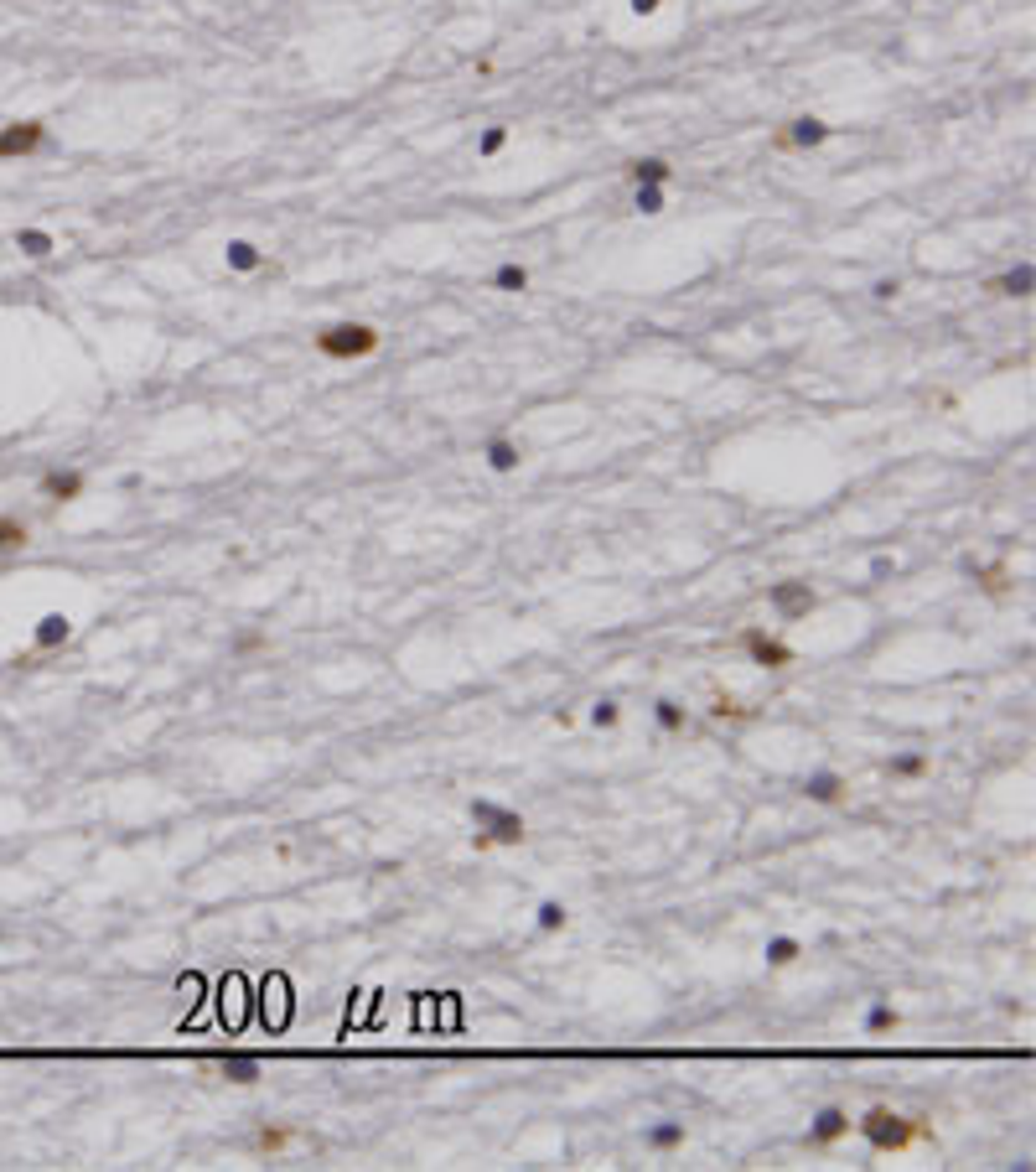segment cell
Returning a JSON list of instances; mask_svg holds the SVG:
<instances>
[{
  "mask_svg": "<svg viewBox=\"0 0 1036 1172\" xmlns=\"http://www.w3.org/2000/svg\"><path fill=\"white\" fill-rule=\"evenodd\" d=\"M897 1027H902V1012H897L891 1001H876L871 1012H865V1033H871V1038H881V1033H897Z\"/></svg>",
  "mask_w": 1036,
  "mask_h": 1172,
  "instance_id": "cell-22",
  "label": "cell"
},
{
  "mask_svg": "<svg viewBox=\"0 0 1036 1172\" xmlns=\"http://www.w3.org/2000/svg\"><path fill=\"white\" fill-rule=\"evenodd\" d=\"M648 1146L654 1152H679L684 1146V1120H658L654 1131H648Z\"/></svg>",
  "mask_w": 1036,
  "mask_h": 1172,
  "instance_id": "cell-23",
  "label": "cell"
},
{
  "mask_svg": "<svg viewBox=\"0 0 1036 1172\" xmlns=\"http://www.w3.org/2000/svg\"><path fill=\"white\" fill-rule=\"evenodd\" d=\"M897 291H902V280H897V275H891V280H876V301H891Z\"/></svg>",
  "mask_w": 1036,
  "mask_h": 1172,
  "instance_id": "cell-32",
  "label": "cell"
},
{
  "mask_svg": "<svg viewBox=\"0 0 1036 1172\" xmlns=\"http://www.w3.org/2000/svg\"><path fill=\"white\" fill-rule=\"evenodd\" d=\"M710 716L715 721H751V711L741 706L736 695H715V706H710Z\"/></svg>",
  "mask_w": 1036,
  "mask_h": 1172,
  "instance_id": "cell-27",
  "label": "cell"
},
{
  "mask_svg": "<svg viewBox=\"0 0 1036 1172\" xmlns=\"http://www.w3.org/2000/svg\"><path fill=\"white\" fill-rule=\"evenodd\" d=\"M534 924H540V934H560V928L570 924V913H565V902H555V898H544L540 908H534Z\"/></svg>",
  "mask_w": 1036,
  "mask_h": 1172,
  "instance_id": "cell-24",
  "label": "cell"
},
{
  "mask_svg": "<svg viewBox=\"0 0 1036 1172\" xmlns=\"http://www.w3.org/2000/svg\"><path fill=\"white\" fill-rule=\"evenodd\" d=\"M53 146V135H47L42 120H11L0 125V161H27L36 156V151Z\"/></svg>",
  "mask_w": 1036,
  "mask_h": 1172,
  "instance_id": "cell-4",
  "label": "cell"
},
{
  "mask_svg": "<svg viewBox=\"0 0 1036 1172\" xmlns=\"http://www.w3.org/2000/svg\"><path fill=\"white\" fill-rule=\"evenodd\" d=\"M767 602H772V613L783 618V622H803L818 607V592H814L809 581H772Z\"/></svg>",
  "mask_w": 1036,
  "mask_h": 1172,
  "instance_id": "cell-5",
  "label": "cell"
},
{
  "mask_svg": "<svg viewBox=\"0 0 1036 1172\" xmlns=\"http://www.w3.org/2000/svg\"><path fill=\"white\" fill-rule=\"evenodd\" d=\"M265 644V633H244V639H239L234 648H239V654H249V648H260Z\"/></svg>",
  "mask_w": 1036,
  "mask_h": 1172,
  "instance_id": "cell-34",
  "label": "cell"
},
{
  "mask_svg": "<svg viewBox=\"0 0 1036 1172\" xmlns=\"http://www.w3.org/2000/svg\"><path fill=\"white\" fill-rule=\"evenodd\" d=\"M73 639V618L68 613H47V618H36V628H32V648L36 654H47V648H62Z\"/></svg>",
  "mask_w": 1036,
  "mask_h": 1172,
  "instance_id": "cell-12",
  "label": "cell"
},
{
  "mask_svg": "<svg viewBox=\"0 0 1036 1172\" xmlns=\"http://www.w3.org/2000/svg\"><path fill=\"white\" fill-rule=\"evenodd\" d=\"M855 1126H861V1137H865V1146H871V1152H907V1146H917V1141L938 1146V1131H932V1120L886 1111V1105H871V1111L855 1120Z\"/></svg>",
  "mask_w": 1036,
  "mask_h": 1172,
  "instance_id": "cell-1",
  "label": "cell"
},
{
  "mask_svg": "<svg viewBox=\"0 0 1036 1172\" xmlns=\"http://www.w3.org/2000/svg\"><path fill=\"white\" fill-rule=\"evenodd\" d=\"M617 721H622V706H617V700H596V706H591V726H601V732H611Z\"/></svg>",
  "mask_w": 1036,
  "mask_h": 1172,
  "instance_id": "cell-29",
  "label": "cell"
},
{
  "mask_svg": "<svg viewBox=\"0 0 1036 1172\" xmlns=\"http://www.w3.org/2000/svg\"><path fill=\"white\" fill-rule=\"evenodd\" d=\"M845 1137H850V1111H845V1105H824V1111L814 1115L803 1146H809V1152H829V1146L845 1141Z\"/></svg>",
  "mask_w": 1036,
  "mask_h": 1172,
  "instance_id": "cell-6",
  "label": "cell"
},
{
  "mask_svg": "<svg viewBox=\"0 0 1036 1172\" xmlns=\"http://www.w3.org/2000/svg\"><path fill=\"white\" fill-rule=\"evenodd\" d=\"M301 1137H296V1131H290V1126H270V1120H265V1126L260 1131H254V1152H260V1157H280V1152H286V1146H296Z\"/></svg>",
  "mask_w": 1036,
  "mask_h": 1172,
  "instance_id": "cell-13",
  "label": "cell"
},
{
  "mask_svg": "<svg viewBox=\"0 0 1036 1172\" xmlns=\"http://www.w3.org/2000/svg\"><path fill=\"white\" fill-rule=\"evenodd\" d=\"M969 576L979 581L984 597H1005L1010 592V566H975V560H969Z\"/></svg>",
  "mask_w": 1036,
  "mask_h": 1172,
  "instance_id": "cell-19",
  "label": "cell"
},
{
  "mask_svg": "<svg viewBox=\"0 0 1036 1172\" xmlns=\"http://www.w3.org/2000/svg\"><path fill=\"white\" fill-rule=\"evenodd\" d=\"M654 721L663 726V732H684V726H689V711L679 706V700H654Z\"/></svg>",
  "mask_w": 1036,
  "mask_h": 1172,
  "instance_id": "cell-26",
  "label": "cell"
},
{
  "mask_svg": "<svg viewBox=\"0 0 1036 1172\" xmlns=\"http://www.w3.org/2000/svg\"><path fill=\"white\" fill-rule=\"evenodd\" d=\"M223 260H228V270H239V275L265 270V254H260V245H249V239H228Z\"/></svg>",
  "mask_w": 1036,
  "mask_h": 1172,
  "instance_id": "cell-15",
  "label": "cell"
},
{
  "mask_svg": "<svg viewBox=\"0 0 1036 1172\" xmlns=\"http://www.w3.org/2000/svg\"><path fill=\"white\" fill-rule=\"evenodd\" d=\"M503 146H508V130H503V125H488L482 140H477V156H497Z\"/></svg>",
  "mask_w": 1036,
  "mask_h": 1172,
  "instance_id": "cell-31",
  "label": "cell"
},
{
  "mask_svg": "<svg viewBox=\"0 0 1036 1172\" xmlns=\"http://www.w3.org/2000/svg\"><path fill=\"white\" fill-rule=\"evenodd\" d=\"M741 648H747L751 665H762V669H788L793 659H798L783 639H772V633H762V628H747V633H741Z\"/></svg>",
  "mask_w": 1036,
  "mask_h": 1172,
  "instance_id": "cell-7",
  "label": "cell"
},
{
  "mask_svg": "<svg viewBox=\"0 0 1036 1172\" xmlns=\"http://www.w3.org/2000/svg\"><path fill=\"white\" fill-rule=\"evenodd\" d=\"M213 1068H219V1079H228V1085H260L265 1079V1064L254 1059V1053H219Z\"/></svg>",
  "mask_w": 1036,
  "mask_h": 1172,
  "instance_id": "cell-11",
  "label": "cell"
},
{
  "mask_svg": "<svg viewBox=\"0 0 1036 1172\" xmlns=\"http://www.w3.org/2000/svg\"><path fill=\"white\" fill-rule=\"evenodd\" d=\"M311 342H316V353L332 359V363H357V359H374L383 333H379V327H368V322H332Z\"/></svg>",
  "mask_w": 1036,
  "mask_h": 1172,
  "instance_id": "cell-2",
  "label": "cell"
},
{
  "mask_svg": "<svg viewBox=\"0 0 1036 1172\" xmlns=\"http://www.w3.org/2000/svg\"><path fill=\"white\" fill-rule=\"evenodd\" d=\"M27 545H32L27 519H16V514H0V555H16V551H27Z\"/></svg>",
  "mask_w": 1036,
  "mask_h": 1172,
  "instance_id": "cell-18",
  "label": "cell"
},
{
  "mask_svg": "<svg viewBox=\"0 0 1036 1172\" xmlns=\"http://www.w3.org/2000/svg\"><path fill=\"white\" fill-rule=\"evenodd\" d=\"M482 457H488L493 473H518V462H523V452H518L514 436H493L488 447H482Z\"/></svg>",
  "mask_w": 1036,
  "mask_h": 1172,
  "instance_id": "cell-14",
  "label": "cell"
},
{
  "mask_svg": "<svg viewBox=\"0 0 1036 1172\" xmlns=\"http://www.w3.org/2000/svg\"><path fill=\"white\" fill-rule=\"evenodd\" d=\"M824 140H829V125L814 120V114H803V120H793V125H783V130L772 135V146L777 151H814V146H824Z\"/></svg>",
  "mask_w": 1036,
  "mask_h": 1172,
  "instance_id": "cell-8",
  "label": "cell"
},
{
  "mask_svg": "<svg viewBox=\"0 0 1036 1172\" xmlns=\"http://www.w3.org/2000/svg\"><path fill=\"white\" fill-rule=\"evenodd\" d=\"M928 773V753H897L886 762V779H923Z\"/></svg>",
  "mask_w": 1036,
  "mask_h": 1172,
  "instance_id": "cell-25",
  "label": "cell"
},
{
  "mask_svg": "<svg viewBox=\"0 0 1036 1172\" xmlns=\"http://www.w3.org/2000/svg\"><path fill=\"white\" fill-rule=\"evenodd\" d=\"M16 249L27 254V260H47L58 245H53V234H47V228H16Z\"/></svg>",
  "mask_w": 1036,
  "mask_h": 1172,
  "instance_id": "cell-20",
  "label": "cell"
},
{
  "mask_svg": "<svg viewBox=\"0 0 1036 1172\" xmlns=\"http://www.w3.org/2000/svg\"><path fill=\"white\" fill-rule=\"evenodd\" d=\"M1031 280H1036L1031 265H1016V270H1005L1001 280H990V291H995V296H1016V301H1026V296H1031Z\"/></svg>",
  "mask_w": 1036,
  "mask_h": 1172,
  "instance_id": "cell-17",
  "label": "cell"
},
{
  "mask_svg": "<svg viewBox=\"0 0 1036 1172\" xmlns=\"http://www.w3.org/2000/svg\"><path fill=\"white\" fill-rule=\"evenodd\" d=\"M633 208H637V213H648V219H654V213H663V187H637Z\"/></svg>",
  "mask_w": 1036,
  "mask_h": 1172,
  "instance_id": "cell-30",
  "label": "cell"
},
{
  "mask_svg": "<svg viewBox=\"0 0 1036 1172\" xmlns=\"http://www.w3.org/2000/svg\"><path fill=\"white\" fill-rule=\"evenodd\" d=\"M658 6H663V0H633V11H637V16H654Z\"/></svg>",
  "mask_w": 1036,
  "mask_h": 1172,
  "instance_id": "cell-35",
  "label": "cell"
},
{
  "mask_svg": "<svg viewBox=\"0 0 1036 1172\" xmlns=\"http://www.w3.org/2000/svg\"><path fill=\"white\" fill-rule=\"evenodd\" d=\"M493 286H497V291H523V286H529V270H523V265H497V270H493Z\"/></svg>",
  "mask_w": 1036,
  "mask_h": 1172,
  "instance_id": "cell-28",
  "label": "cell"
},
{
  "mask_svg": "<svg viewBox=\"0 0 1036 1172\" xmlns=\"http://www.w3.org/2000/svg\"><path fill=\"white\" fill-rule=\"evenodd\" d=\"M36 493L53 499V504H73V499H83V473L79 467H53V473H42Z\"/></svg>",
  "mask_w": 1036,
  "mask_h": 1172,
  "instance_id": "cell-10",
  "label": "cell"
},
{
  "mask_svg": "<svg viewBox=\"0 0 1036 1172\" xmlns=\"http://www.w3.org/2000/svg\"><path fill=\"white\" fill-rule=\"evenodd\" d=\"M798 794L814 799V805H845V799H850V784H845V773L818 768V773H809V779H803Z\"/></svg>",
  "mask_w": 1036,
  "mask_h": 1172,
  "instance_id": "cell-9",
  "label": "cell"
},
{
  "mask_svg": "<svg viewBox=\"0 0 1036 1172\" xmlns=\"http://www.w3.org/2000/svg\"><path fill=\"white\" fill-rule=\"evenodd\" d=\"M891 571H897V560H891V555H876L871 560V576H891Z\"/></svg>",
  "mask_w": 1036,
  "mask_h": 1172,
  "instance_id": "cell-33",
  "label": "cell"
},
{
  "mask_svg": "<svg viewBox=\"0 0 1036 1172\" xmlns=\"http://www.w3.org/2000/svg\"><path fill=\"white\" fill-rule=\"evenodd\" d=\"M628 176H633V187H663L674 176V167L663 156H643V161H633V167H628Z\"/></svg>",
  "mask_w": 1036,
  "mask_h": 1172,
  "instance_id": "cell-16",
  "label": "cell"
},
{
  "mask_svg": "<svg viewBox=\"0 0 1036 1172\" xmlns=\"http://www.w3.org/2000/svg\"><path fill=\"white\" fill-rule=\"evenodd\" d=\"M762 954H767V965H772V971H788V965L803 954V945H798L793 934H777V939H767V949H762Z\"/></svg>",
  "mask_w": 1036,
  "mask_h": 1172,
  "instance_id": "cell-21",
  "label": "cell"
},
{
  "mask_svg": "<svg viewBox=\"0 0 1036 1172\" xmlns=\"http://www.w3.org/2000/svg\"><path fill=\"white\" fill-rule=\"evenodd\" d=\"M467 814H472V825H477V831H488L493 846H523V840H529V825H523V814L493 805V799H472Z\"/></svg>",
  "mask_w": 1036,
  "mask_h": 1172,
  "instance_id": "cell-3",
  "label": "cell"
}]
</instances>
